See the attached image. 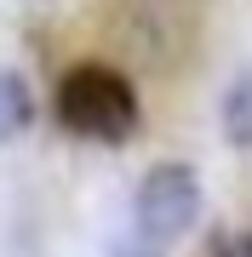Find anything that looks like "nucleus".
Segmentation results:
<instances>
[{
    "mask_svg": "<svg viewBox=\"0 0 252 257\" xmlns=\"http://www.w3.org/2000/svg\"><path fill=\"white\" fill-rule=\"evenodd\" d=\"M57 120H63L75 138L92 143H126L138 132V92H132L126 74L103 69V63H80L63 74L57 86Z\"/></svg>",
    "mask_w": 252,
    "mask_h": 257,
    "instance_id": "1",
    "label": "nucleus"
},
{
    "mask_svg": "<svg viewBox=\"0 0 252 257\" xmlns=\"http://www.w3.org/2000/svg\"><path fill=\"white\" fill-rule=\"evenodd\" d=\"M201 223V172L189 160H155L132 194V229L155 246H172Z\"/></svg>",
    "mask_w": 252,
    "mask_h": 257,
    "instance_id": "2",
    "label": "nucleus"
},
{
    "mask_svg": "<svg viewBox=\"0 0 252 257\" xmlns=\"http://www.w3.org/2000/svg\"><path fill=\"white\" fill-rule=\"evenodd\" d=\"M29 120H35V92H29V80L18 69H0V149L18 143L29 132Z\"/></svg>",
    "mask_w": 252,
    "mask_h": 257,
    "instance_id": "3",
    "label": "nucleus"
},
{
    "mask_svg": "<svg viewBox=\"0 0 252 257\" xmlns=\"http://www.w3.org/2000/svg\"><path fill=\"white\" fill-rule=\"evenodd\" d=\"M218 120H224V138L235 149H252V74H235L224 103H218Z\"/></svg>",
    "mask_w": 252,
    "mask_h": 257,
    "instance_id": "4",
    "label": "nucleus"
},
{
    "mask_svg": "<svg viewBox=\"0 0 252 257\" xmlns=\"http://www.w3.org/2000/svg\"><path fill=\"white\" fill-rule=\"evenodd\" d=\"M160 251H166V246H155L149 234H138V229H132V234H121V240H115L103 257H160Z\"/></svg>",
    "mask_w": 252,
    "mask_h": 257,
    "instance_id": "5",
    "label": "nucleus"
},
{
    "mask_svg": "<svg viewBox=\"0 0 252 257\" xmlns=\"http://www.w3.org/2000/svg\"><path fill=\"white\" fill-rule=\"evenodd\" d=\"M212 257H252V229H235V234H224Z\"/></svg>",
    "mask_w": 252,
    "mask_h": 257,
    "instance_id": "6",
    "label": "nucleus"
}]
</instances>
